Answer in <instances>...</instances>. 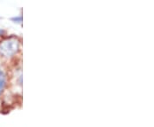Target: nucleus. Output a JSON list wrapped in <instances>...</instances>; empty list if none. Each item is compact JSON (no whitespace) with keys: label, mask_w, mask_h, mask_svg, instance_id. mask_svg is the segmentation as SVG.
<instances>
[{"label":"nucleus","mask_w":154,"mask_h":127,"mask_svg":"<svg viewBox=\"0 0 154 127\" xmlns=\"http://www.w3.org/2000/svg\"><path fill=\"white\" fill-rule=\"evenodd\" d=\"M19 49V41L16 38L5 40L0 43V54L5 57L14 55Z\"/></svg>","instance_id":"f257e3e1"},{"label":"nucleus","mask_w":154,"mask_h":127,"mask_svg":"<svg viewBox=\"0 0 154 127\" xmlns=\"http://www.w3.org/2000/svg\"><path fill=\"white\" fill-rule=\"evenodd\" d=\"M5 85V75L3 71H0V94L2 93L3 89Z\"/></svg>","instance_id":"f03ea898"},{"label":"nucleus","mask_w":154,"mask_h":127,"mask_svg":"<svg viewBox=\"0 0 154 127\" xmlns=\"http://www.w3.org/2000/svg\"><path fill=\"white\" fill-rule=\"evenodd\" d=\"M3 33H4V31H3L2 29H0V35H1V34H2Z\"/></svg>","instance_id":"7ed1b4c3"}]
</instances>
